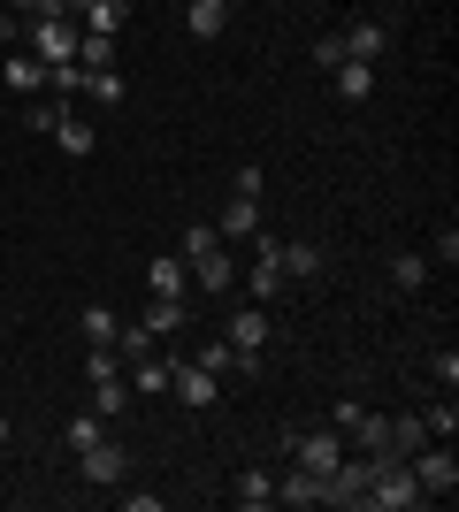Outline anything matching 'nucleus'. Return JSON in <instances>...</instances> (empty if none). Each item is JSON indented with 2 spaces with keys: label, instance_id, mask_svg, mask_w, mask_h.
Returning a JSON list of instances; mask_svg holds the SVG:
<instances>
[{
  "label": "nucleus",
  "instance_id": "f257e3e1",
  "mask_svg": "<svg viewBox=\"0 0 459 512\" xmlns=\"http://www.w3.org/2000/svg\"><path fill=\"white\" fill-rule=\"evenodd\" d=\"M184 268H192L199 291H230V283H238V260H230V245L215 237V222H192V230H184Z\"/></svg>",
  "mask_w": 459,
  "mask_h": 512
},
{
  "label": "nucleus",
  "instance_id": "f03ea898",
  "mask_svg": "<svg viewBox=\"0 0 459 512\" xmlns=\"http://www.w3.org/2000/svg\"><path fill=\"white\" fill-rule=\"evenodd\" d=\"M414 505H429V497H421V482H414V467H406V459H375L360 512H414Z\"/></svg>",
  "mask_w": 459,
  "mask_h": 512
},
{
  "label": "nucleus",
  "instance_id": "7ed1b4c3",
  "mask_svg": "<svg viewBox=\"0 0 459 512\" xmlns=\"http://www.w3.org/2000/svg\"><path fill=\"white\" fill-rule=\"evenodd\" d=\"M23 54H39L46 69H54V62H77V16H46V23H23Z\"/></svg>",
  "mask_w": 459,
  "mask_h": 512
},
{
  "label": "nucleus",
  "instance_id": "20e7f679",
  "mask_svg": "<svg viewBox=\"0 0 459 512\" xmlns=\"http://www.w3.org/2000/svg\"><path fill=\"white\" fill-rule=\"evenodd\" d=\"M268 337H276L268 306H238V314H230V352L245 360V375H261V352H268Z\"/></svg>",
  "mask_w": 459,
  "mask_h": 512
},
{
  "label": "nucleus",
  "instance_id": "39448f33",
  "mask_svg": "<svg viewBox=\"0 0 459 512\" xmlns=\"http://www.w3.org/2000/svg\"><path fill=\"white\" fill-rule=\"evenodd\" d=\"M406 467H414L421 497H452V490H459V459H452V444H437V436H429V444H421Z\"/></svg>",
  "mask_w": 459,
  "mask_h": 512
},
{
  "label": "nucleus",
  "instance_id": "423d86ee",
  "mask_svg": "<svg viewBox=\"0 0 459 512\" xmlns=\"http://www.w3.org/2000/svg\"><path fill=\"white\" fill-rule=\"evenodd\" d=\"M77 474H85L92 490H115V482H131V451L115 444V436H100V444L77 451Z\"/></svg>",
  "mask_w": 459,
  "mask_h": 512
},
{
  "label": "nucleus",
  "instance_id": "0eeeda50",
  "mask_svg": "<svg viewBox=\"0 0 459 512\" xmlns=\"http://www.w3.org/2000/svg\"><path fill=\"white\" fill-rule=\"evenodd\" d=\"M284 237H261L253 245V268H245V291H253V306H276L284 299V253H276Z\"/></svg>",
  "mask_w": 459,
  "mask_h": 512
},
{
  "label": "nucleus",
  "instance_id": "6e6552de",
  "mask_svg": "<svg viewBox=\"0 0 459 512\" xmlns=\"http://www.w3.org/2000/svg\"><path fill=\"white\" fill-rule=\"evenodd\" d=\"M284 444H291V459H299V467H314V474H329L337 459H345V436H337V428H291Z\"/></svg>",
  "mask_w": 459,
  "mask_h": 512
},
{
  "label": "nucleus",
  "instance_id": "1a4fd4ad",
  "mask_svg": "<svg viewBox=\"0 0 459 512\" xmlns=\"http://www.w3.org/2000/svg\"><path fill=\"white\" fill-rule=\"evenodd\" d=\"M368 467H375V459H368V451H360V459H337V467H329L322 474V505H360V497H368Z\"/></svg>",
  "mask_w": 459,
  "mask_h": 512
},
{
  "label": "nucleus",
  "instance_id": "9d476101",
  "mask_svg": "<svg viewBox=\"0 0 459 512\" xmlns=\"http://www.w3.org/2000/svg\"><path fill=\"white\" fill-rule=\"evenodd\" d=\"M215 237H222V245H253V237H261V199L230 192V207L215 214Z\"/></svg>",
  "mask_w": 459,
  "mask_h": 512
},
{
  "label": "nucleus",
  "instance_id": "9b49d317",
  "mask_svg": "<svg viewBox=\"0 0 459 512\" xmlns=\"http://www.w3.org/2000/svg\"><path fill=\"white\" fill-rule=\"evenodd\" d=\"M169 390H176V398H184V406H192V413H207V406H215V398H222V375H207V367H199V360H176Z\"/></svg>",
  "mask_w": 459,
  "mask_h": 512
},
{
  "label": "nucleus",
  "instance_id": "f8f14e48",
  "mask_svg": "<svg viewBox=\"0 0 459 512\" xmlns=\"http://www.w3.org/2000/svg\"><path fill=\"white\" fill-rule=\"evenodd\" d=\"M276 505H299V512H314V505H322V474L291 459V474H276Z\"/></svg>",
  "mask_w": 459,
  "mask_h": 512
},
{
  "label": "nucleus",
  "instance_id": "ddd939ff",
  "mask_svg": "<svg viewBox=\"0 0 459 512\" xmlns=\"http://www.w3.org/2000/svg\"><path fill=\"white\" fill-rule=\"evenodd\" d=\"M0 85L16 92V100H39L46 92V62L39 54H16V62H0Z\"/></svg>",
  "mask_w": 459,
  "mask_h": 512
},
{
  "label": "nucleus",
  "instance_id": "4468645a",
  "mask_svg": "<svg viewBox=\"0 0 459 512\" xmlns=\"http://www.w3.org/2000/svg\"><path fill=\"white\" fill-rule=\"evenodd\" d=\"M169 375H176L169 352H153V360H131V367H123V383H131L138 398H161V390H169Z\"/></svg>",
  "mask_w": 459,
  "mask_h": 512
},
{
  "label": "nucleus",
  "instance_id": "2eb2a0df",
  "mask_svg": "<svg viewBox=\"0 0 459 512\" xmlns=\"http://www.w3.org/2000/svg\"><path fill=\"white\" fill-rule=\"evenodd\" d=\"M146 283H153V299H184L192 291V268H184V253H161L146 268Z\"/></svg>",
  "mask_w": 459,
  "mask_h": 512
},
{
  "label": "nucleus",
  "instance_id": "dca6fc26",
  "mask_svg": "<svg viewBox=\"0 0 459 512\" xmlns=\"http://www.w3.org/2000/svg\"><path fill=\"white\" fill-rule=\"evenodd\" d=\"M329 85H337V100H345V107H360L375 92V62H337V69H329Z\"/></svg>",
  "mask_w": 459,
  "mask_h": 512
},
{
  "label": "nucleus",
  "instance_id": "f3484780",
  "mask_svg": "<svg viewBox=\"0 0 459 512\" xmlns=\"http://www.w3.org/2000/svg\"><path fill=\"white\" fill-rule=\"evenodd\" d=\"M184 31H192V39H222V31H230V8H222V0H184Z\"/></svg>",
  "mask_w": 459,
  "mask_h": 512
},
{
  "label": "nucleus",
  "instance_id": "a211bd4d",
  "mask_svg": "<svg viewBox=\"0 0 459 512\" xmlns=\"http://www.w3.org/2000/svg\"><path fill=\"white\" fill-rule=\"evenodd\" d=\"M337 39H345V62H383V23L375 16H360L352 31H337Z\"/></svg>",
  "mask_w": 459,
  "mask_h": 512
},
{
  "label": "nucleus",
  "instance_id": "6ab92c4d",
  "mask_svg": "<svg viewBox=\"0 0 459 512\" xmlns=\"http://www.w3.org/2000/svg\"><path fill=\"white\" fill-rule=\"evenodd\" d=\"M230 497H238L245 512H268V505H276V474H268V467H245V474H238V490H230Z\"/></svg>",
  "mask_w": 459,
  "mask_h": 512
},
{
  "label": "nucleus",
  "instance_id": "aec40b11",
  "mask_svg": "<svg viewBox=\"0 0 459 512\" xmlns=\"http://www.w3.org/2000/svg\"><path fill=\"white\" fill-rule=\"evenodd\" d=\"M123 23H131V0H92L85 16H77V31H108V39H115Z\"/></svg>",
  "mask_w": 459,
  "mask_h": 512
},
{
  "label": "nucleus",
  "instance_id": "412c9836",
  "mask_svg": "<svg viewBox=\"0 0 459 512\" xmlns=\"http://www.w3.org/2000/svg\"><path fill=\"white\" fill-rule=\"evenodd\" d=\"M115 352H123V367H131V360H153V352H161V337H153L146 321H123V329H115Z\"/></svg>",
  "mask_w": 459,
  "mask_h": 512
},
{
  "label": "nucleus",
  "instance_id": "4be33fe9",
  "mask_svg": "<svg viewBox=\"0 0 459 512\" xmlns=\"http://www.w3.org/2000/svg\"><path fill=\"white\" fill-rule=\"evenodd\" d=\"M421 283H429V253H398L391 260V291H398V299H414Z\"/></svg>",
  "mask_w": 459,
  "mask_h": 512
},
{
  "label": "nucleus",
  "instance_id": "5701e85b",
  "mask_svg": "<svg viewBox=\"0 0 459 512\" xmlns=\"http://www.w3.org/2000/svg\"><path fill=\"white\" fill-rule=\"evenodd\" d=\"M77 375H85V383H115V375H123V352H115V344H85V367H77Z\"/></svg>",
  "mask_w": 459,
  "mask_h": 512
},
{
  "label": "nucleus",
  "instance_id": "b1692460",
  "mask_svg": "<svg viewBox=\"0 0 459 512\" xmlns=\"http://www.w3.org/2000/svg\"><path fill=\"white\" fill-rule=\"evenodd\" d=\"M92 413H100V421H123V413H131V383H123V375H115V383H92Z\"/></svg>",
  "mask_w": 459,
  "mask_h": 512
},
{
  "label": "nucleus",
  "instance_id": "393cba45",
  "mask_svg": "<svg viewBox=\"0 0 459 512\" xmlns=\"http://www.w3.org/2000/svg\"><path fill=\"white\" fill-rule=\"evenodd\" d=\"M54 146H62L69 161H85V153L100 146V138H92V123H77V115H62V123H54Z\"/></svg>",
  "mask_w": 459,
  "mask_h": 512
},
{
  "label": "nucleus",
  "instance_id": "a878e982",
  "mask_svg": "<svg viewBox=\"0 0 459 512\" xmlns=\"http://www.w3.org/2000/svg\"><path fill=\"white\" fill-rule=\"evenodd\" d=\"M276 253H284V283L322 276V245H276Z\"/></svg>",
  "mask_w": 459,
  "mask_h": 512
},
{
  "label": "nucleus",
  "instance_id": "bb28decb",
  "mask_svg": "<svg viewBox=\"0 0 459 512\" xmlns=\"http://www.w3.org/2000/svg\"><path fill=\"white\" fill-rule=\"evenodd\" d=\"M77 92H85L92 107H115V100H123V69H85V85H77Z\"/></svg>",
  "mask_w": 459,
  "mask_h": 512
},
{
  "label": "nucleus",
  "instance_id": "cd10ccee",
  "mask_svg": "<svg viewBox=\"0 0 459 512\" xmlns=\"http://www.w3.org/2000/svg\"><path fill=\"white\" fill-rule=\"evenodd\" d=\"M77 329H85V344H115V306H77Z\"/></svg>",
  "mask_w": 459,
  "mask_h": 512
},
{
  "label": "nucleus",
  "instance_id": "c85d7f7f",
  "mask_svg": "<svg viewBox=\"0 0 459 512\" xmlns=\"http://www.w3.org/2000/svg\"><path fill=\"white\" fill-rule=\"evenodd\" d=\"M138 321H146L153 337H176V329H184V299H153V306H146Z\"/></svg>",
  "mask_w": 459,
  "mask_h": 512
},
{
  "label": "nucleus",
  "instance_id": "c756f323",
  "mask_svg": "<svg viewBox=\"0 0 459 512\" xmlns=\"http://www.w3.org/2000/svg\"><path fill=\"white\" fill-rule=\"evenodd\" d=\"M421 428H429V436H437V444H452V436H459V406H452V390H444L437 406L421 413Z\"/></svg>",
  "mask_w": 459,
  "mask_h": 512
},
{
  "label": "nucleus",
  "instance_id": "7c9ffc66",
  "mask_svg": "<svg viewBox=\"0 0 459 512\" xmlns=\"http://www.w3.org/2000/svg\"><path fill=\"white\" fill-rule=\"evenodd\" d=\"M199 367H207V375H245V360H238V352H230V337L199 344Z\"/></svg>",
  "mask_w": 459,
  "mask_h": 512
},
{
  "label": "nucleus",
  "instance_id": "2f4dec72",
  "mask_svg": "<svg viewBox=\"0 0 459 512\" xmlns=\"http://www.w3.org/2000/svg\"><path fill=\"white\" fill-rule=\"evenodd\" d=\"M100 436H108V421H100V413H77V421H69V451L100 444Z\"/></svg>",
  "mask_w": 459,
  "mask_h": 512
},
{
  "label": "nucleus",
  "instance_id": "473e14b6",
  "mask_svg": "<svg viewBox=\"0 0 459 512\" xmlns=\"http://www.w3.org/2000/svg\"><path fill=\"white\" fill-rule=\"evenodd\" d=\"M360 413H368L360 398H337V406H329V428H337V436H352V428H360Z\"/></svg>",
  "mask_w": 459,
  "mask_h": 512
},
{
  "label": "nucleus",
  "instance_id": "72a5a7b5",
  "mask_svg": "<svg viewBox=\"0 0 459 512\" xmlns=\"http://www.w3.org/2000/svg\"><path fill=\"white\" fill-rule=\"evenodd\" d=\"M429 268H459V230H452V222H444V237L429 245Z\"/></svg>",
  "mask_w": 459,
  "mask_h": 512
},
{
  "label": "nucleus",
  "instance_id": "f704fd0d",
  "mask_svg": "<svg viewBox=\"0 0 459 512\" xmlns=\"http://www.w3.org/2000/svg\"><path fill=\"white\" fill-rule=\"evenodd\" d=\"M314 62L337 69V62H345V39H337V31H322V39H314Z\"/></svg>",
  "mask_w": 459,
  "mask_h": 512
},
{
  "label": "nucleus",
  "instance_id": "c9c22d12",
  "mask_svg": "<svg viewBox=\"0 0 459 512\" xmlns=\"http://www.w3.org/2000/svg\"><path fill=\"white\" fill-rule=\"evenodd\" d=\"M437 390H459V352H437Z\"/></svg>",
  "mask_w": 459,
  "mask_h": 512
},
{
  "label": "nucleus",
  "instance_id": "e433bc0d",
  "mask_svg": "<svg viewBox=\"0 0 459 512\" xmlns=\"http://www.w3.org/2000/svg\"><path fill=\"white\" fill-rule=\"evenodd\" d=\"M8 39H23V16H16V8H0V46H8Z\"/></svg>",
  "mask_w": 459,
  "mask_h": 512
},
{
  "label": "nucleus",
  "instance_id": "4c0bfd02",
  "mask_svg": "<svg viewBox=\"0 0 459 512\" xmlns=\"http://www.w3.org/2000/svg\"><path fill=\"white\" fill-rule=\"evenodd\" d=\"M85 8H92V0H69V16H85Z\"/></svg>",
  "mask_w": 459,
  "mask_h": 512
},
{
  "label": "nucleus",
  "instance_id": "58836bf2",
  "mask_svg": "<svg viewBox=\"0 0 459 512\" xmlns=\"http://www.w3.org/2000/svg\"><path fill=\"white\" fill-rule=\"evenodd\" d=\"M8 436H16V428H8V413H0V444H8Z\"/></svg>",
  "mask_w": 459,
  "mask_h": 512
},
{
  "label": "nucleus",
  "instance_id": "ea45409f",
  "mask_svg": "<svg viewBox=\"0 0 459 512\" xmlns=\"http://www.w3.org/2000/svg\"><path fill=\"white\" fill-rule=\"evenodd\" d=\"M222 8H245V0H222Z\"/></svg>",
  "mask_w": 459,
  "mask_h": 512
}]
</instances>
